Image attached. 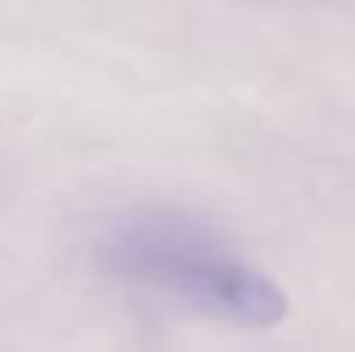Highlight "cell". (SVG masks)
<instances>
[{"instance_id": "1", "label": "cell", "mask_w": 355, "mask_h": 352, "mask_svg": "<svg viewBox=\"0 0 355 352\" xmlns=\"http://www.w3.org/2000/svg\"><path fill=\"white\" fill-rule=\"evenodd\" d=\"M97 262L121 283L228 325L272 328L286 318V294L238 255L221 228L180 208L118 215L101 232Z\"/></svg>"}]
</instances>
